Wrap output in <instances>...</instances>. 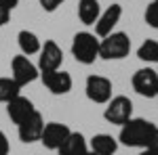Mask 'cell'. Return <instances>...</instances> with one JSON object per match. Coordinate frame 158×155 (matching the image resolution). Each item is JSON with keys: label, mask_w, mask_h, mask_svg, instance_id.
Here are the masks:
<instances>
[{"label": "cell", "mask_w": 158, "mask_h": 155, "mask_svg": "<svg viewBox=\"0 0 158 155\" xmlns=\"http://www.w3.org/2000/svg\"><path fill=\"white\" fill-rule=\"evenodd\" d=\"M17 44H19L21 55L32 57V55H38V52H40V48H42V40H40L34 32H30V29H21V32L17 34Z\"/></svg>", "instance_id": "16"}, {"label": "cell", "mask_w": 158, "mask_h": 155, "mask_svg": "<svg viewBox=\"0 0 158 155\" xmlns=\"http://www.w3.org/2000/svg\"><path fill=\"white\" fill-rule=\"evenodd\" d=\"M38 2H40V9L44 13H55L65 0H38Z\"/></svg>", "instance_id": "21"}, {"label": "cell", "mask_w": 158, "mask_h": 155, "mask_svg": "<svg viewBox=\"0 0 158 155\" xmlns=\"http://www.w3.org/2000/svg\"><path fill=\"white\" fill-rule=\"evenodd\" d=\"M146 149H150L152 153H156V155H158V128L152 132V136H150V141H148Z\"/></svg>", "instance_id": "22"}, {"label": "cell", "mask_w": 158, "mask_h": 155, "mask_svg": "<svg viewBox=\"0 0 158 155\" xmlns=\"http://www.w3.org/2000/svg\"><path fill=\"white\" fill-rule=\"evenodd\" d=\"M9 19H11V11H6L4 6H0V27L9 23Z\"/></svg>", "instance_id": "24"}, {"label": "cell", "mask_w": 158, "mask_h": 155, "mask_svg": "<svg viewBox=\"0 0 158 155\" xmlns=\"http://www.w3.org/2000/svg\"><path fill=\"white\" fill-rule=\"evenodd\" d=\"M137 59L146 61V63H158V42L148 38L141 42V46L137 48Z\"/></svg>", "instance_id": "19"}, {"label": "cell", "mask_w": 158, "mask_h": 155, "mask_svg": "<svg viewBox=\"0 0 158 155\" xmlns=\"http://www.w3.org/2000/svg\"><path fill=\"white\" fill-rule=\"evenodd\" d=\"M44 130V119L40 115V111H34L27 119H23L19 126H17V134H19V141L25 145L32 143H40V136Z\"/></svg>", "instance_id": "10"}, {"label": "cell", "mask_w": 158, "mask_h": 155, "mask_svg": "<svg viewBox=\"0 0 158 155\" xmlns=\"http://www.w3.org/2000/svg\"><path fill=\"white\" fill-rule=\"evenodd\" d=\"M89 151L95 155H114L118 151V141L112 134H95L89 143Z\"/></svg>", "instance_id": "15"}, {"label": "cell", "mask_w": 158, "mask_h": 155, "mask_svg": "<svg viewBox=\"0 0 158 155\" xmlns=\"http://www.w3.org/2000/svg\"><path fill=\"white\" fill-rule=\"evenodd\" d=\"M101 15L99 0H78V19L85 25H95Z\"/></svg>", "instance_id": "17"}, {"label": "cell", "mask_w": 158, "mask_h": 155, "mask_svg": "<svg viewBox=\"0 0 158 155\" xmlns=\"http://www.w3.org/2000/svg\"><path fill=\"white\" fill-rule=\"evenodd\" d=\"M154 130H156V126L150 119L131 118L127 124L120 126L118 143H122L124 147H133V149H146V145Z\"/></svg>", "instance_id": "1"}, {"label": "cell", "mask_w": 158, "mask_h": 155, "mask_svg": "<svg viewBox=\"0 0 158 155\" xmlns=\"http://www.w3.org/2000/svg\"><path fill=\"white\" fill-rule=\"evenodd\" d=\"M89 153V143L80 132H70L65 143L57 149V155H86Z\"/></svg>", "instance_id": "14"}, {"label": "cell", "mask_w": 158, "mask_h": 155, "mask_svg": "<svg viewBox=\"0 0 158 155\" xmlns=\"http://www.w3.org/2000/svg\"><path fill=\"white\" fill-rule=\"evenodd\" d=\"M106 105H108V107L103 111V118L108 119L110 124L122 126V124H127L129 119L133 118V103H131L129 96H124V95L112 96Z\"/></svg>", "instance_id": "4"}, {"label": "cell", "mask_w": 158, "mask_h": 155, "mask_svg": "<svg viewBox=\"0 0 158 155\" xmlns=\"http://www.w3.org/2000/svg\"><path fill=\"white\" fill-rule=\"evenodd\" d=\"M120 17H122V6L118 4V2L110 4L106 11H101L99 19L95 21V36H97L99 40L106 38V36H110V34L114 32V27L118 25Z\"/></svg>", "instance_id": "12"}, {"label": "cell", "mask_w": 158, "mask_h": 155, "mask_svg": "<svg viewBox=\"0 0 158 155\" xmlns=\"http://www.w3.org/2000/svg\"><path fill=\"white\" fill-rule=\"evenodd\" d=\"M72 128L68 124H61V122H49L44 124V130H42V136H40V143L44 149L49 151H57L61 145L65 143V138L70 136Z\"/></svg>", "instance_id": "9"}, {"label": "cell", "mask_w": 158, "mask_h": 155, "mask_svg": "<svg viewBox=\"0 0 158 155\" xmlns=\"http://www.w3.org/2000/svg\"><path fill=\"white\" fill-rule=\"evenodd\" d=\"M72 57L82 65H93L99 59V38L91 32H78L72 38Z\"/></svg>", "instance_id": "2"}, {"label": "cell", "mask_w": 158, "mask_h": 155, "mask_svg": "<svg viewBox=\"0 0 158 155\" xmlns=\"http://www.w3.org/2000/svg\"><path fill=\"white\" fill-rule=\"evenodd\" d=\"M21 95V86L13 78H0V103H9L11 99Z\"/></svg>", "instance_id": "18"}, {"label": "cell", "mask_w": 158, "mask_h": 155, "mask_svg": "<svg viewBox=\"0 0 158 155\" xmlns=\"http://www.w3.org/2000/svg\"><path fill=\"white\" fill-rule=\"evenodd\" d=\"M137 155H156V153H152L150 149H141V151H139V153H137Z\"/></svg>", "instance_id": "26"}, {"label": "cell", "mask_w": 158, "mask_h": 155, "mask_svg": "<svg viewBox=\"0 0 158 155\" xmlns=\"http://www.w3.org/2000/svg\"><path fill=\"white\" fill-rule=\"evenodd\" d=\"M112 80L106 78V76H97V73H91L86 78V84H85V95L89 101L97 103V105H106L110 99H112Z\"/></svg>", "instance_id": "5"}, {"label": "cell", "mask_w": 158, "mask_h": 155, "mask_svg": "<svg viewBox=\"0 0 158 155\" xmlns=\"http://www.w3.org/2000/svg\"><path fill=\"white\" fill-rule=\"evenodd\" d=\"M146 23L152 27V29H158V0H152L146 6V15H143Z\"/></svg>", "instance_id": "20"}, {"label": "cell", "mask_w": 158, "mask_h": 155, "mask_svg": "<svg viewBox=\"0 0 158 155\" xmlns=\"http://www.w3.org/2000/svg\"><path fill=\"white\" fill-rule=\"evenodd\" d=\"M86 155H95V153H91V151H89V153H86Z\"/></svg>", "instance_id": "27"}, {"label": "cell", "mask_w": 158, "mask_h": 155, "mask_svg": "<svg viewBox=\"0 0 158 155\" xmlns=\"http://www.w3.org/2000/svg\"><path fill=\"white\" fill-rule=\"evenodd\" d=\"M34 111H36L34 103L23 95L15 96V99H11V101L6 103V115H9V119H11L15 126H19V124H21L23 119H27Z\"/></svg>", "instance_id": "13"}, {"label": "cell", "mask_w": 158, "mask_h": 155, "mask_svg": "<svg viewBox=\"0 0 158 155\" xmlns=\"http://www.w3.org/2000/svg\"><path fill=\"white\" fill-rule=\"evenodd\" d=\"M133 90L146 99H156L158 95V73L152 67H143L133 73Z\"/></svg>", "instance_id": "7"}, {"label": "cell", "mask_w": 158, "mask_h": 155, "mask_svg": "<svg viewBox=\"0 0 158 155\" xmlns=\"http://www.w3.org/2000/svg\"><path fill=\"white\" fill-rule=\"evenodd\" d=\"M63 63V50L55 40H44V44L38 52V69L42 72H55L61 69Z\"/></svg>", "instance_id": "8"}, {"label": "cell", "mask_w": 158, "mask_h": 155, "mask_svg": "<svg viewBox=\"0 0 158 155\" xmlns=\"http://www.w3.org/2000/svg\"><path fill=\"white\" fill-rule=\"evenodd\" d=\"M11 151V145H9V138H6V134L0 130V155H9Z\"/></svg>", "instance_id": "23"}, {"label": "cell", "mask_w": 158, "mask_h": 155, "mask_svg": "<svg viewBox=\"0 0 158 155\" xmlns=\"http://www.w3.org/2000/svg\"><path fill=\"white\" fill-rule=\"evenodd\" d=\"M131 52V38L124 32H112L110 36L99 40V59L118 61L129 57Z\"/></svg>", "instance_id": "3"}, {"label": "cell", "mask_w": 158, "mask_h": 155, "mask_svg": "<svg viewBox=\"0 0 158 155\" xmlns=\"http://www.w3.org/2000/svg\"><path fill=\"white\" fill-rule=\"evenodd\" d=\"M40 80L42 84L47 86V90H49L51 95H68L70 90H72V76L68 72H63V69H55V72H42L40 73Z\"/></svg>", "instance_id": "11"}, {"label": "cell", "mask_w": 158, "mask_h": 155, "mask_svg": "<svg viewBox=\"0 0 158 155\" xmlns=\"http://www.w3.org/2000/svg\"><path fill=\"white\" fill-rule=\"evenodd\" d=\"M11 78L23 88L25 84H32L40 78V69L36 63H32L25 55H15L11 59Z\"/></svg>", "instance_id": "6"}, {"label": "cell", "mask_w": 158, "mask_h": 155, "mask_svg": "<svg viewBox=\"0 0 158 155\" xmlns=\"http://www.w3.org/2000/svg\"><path fill=\"white\" fill-rule=\"evenodd\" d=\"M19 2H21V0H0V6H4L6 11H13Z\"/></svg>", "instance_id": "25"}, {"label": "cell", "mask_w": 158, "mask_h": 155, "mask_svg": "<svg viewBox=\"0 0 158 155\" xmlns=\"http://www.w3.org/2000/svg\"><path fill=\"white\" fill-rule=\"evenodd\" d=\"M156 99H158V95H156Z\"/></svg>", "instance_id": "28"}]
</instances>
